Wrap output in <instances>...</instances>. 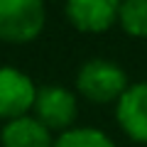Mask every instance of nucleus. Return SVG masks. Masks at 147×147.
I'll return each mask as SVG.
<instances>
[{"label": "nucleus", "mask_w": 147, "mask_h": 147, "mask_svg": "<svg viewBox=\"0 0 147 147\" xmlns=\"http://www.w3.org/2000/svg\"><path fill=\"white\" fill-rule=\"evenodd\" d=\"M32 115L47 125L54 135L71 130L79 118V96L76 91L61 84H44L37 88Z\"/></svg>", "instance_id": "7ed1b4c3"}, {"label": "nucleus", "mask_w": 147, "mask_h": 147, "mask_svg": "<svg viewBox=\"0 0 147 147\" xmlns=\"http://www.w3.org/2000/svg\"><path fill=\"white\" fill-rule=\"evenodd\" d=\"M76 96L93 105H115L130 86L125 69L113 59L93 57L81 64L76 74Z\"/></svg>", "instance_id": "f257e3e1"}, {"label": "nucleus", "mask_w": 147, "mask_h": 147, "mask_svg": "<svg viewBox=\"0 0 147 147\" xmlns=\"http://www.w3.org/2000/svg\"><path fill=\"white\" fill-rule=\"evenodd\" d=\"M37 98V84L22 69L0 64V120H15L30 115Z\"/></svg>", "instance_id": "20e7f679"}, {"label": "nucleus", "mask_w": 147, "mask_h": 147, "mask_svg": "<svg viewBox=\"0 0 147 147\" xmlns=\"http://www.w3.org/2000/svg\"><path fill=\"white\" fill-rule=\"evenodd\" d=\"M47 27L44 0H0V42L30 44Z\"/></svg>", "instance_id": "f03ea898"}, {"label": "nucleus", "mask_w": 147, "mask_h": 147, "mask_svg": "<svg viewBox=\"0 0 147 147\" xmlns=\"http://www.w3.org/2000/svg\"><path fill=\"white\" fill-rule=\"evenodd\" d=\"M54 147H118L108 132L91 125H74L71 130L57 135Z\"/></svg>", "instance_id": "6e6552de"}, {"label": "nucleus", "mask_w": 147, "mask_h": 147, "mask_svg": "<svg viewBox=\"0 0 147 147\" xmlns=\"http://www.w3.org/2000/svg\"><path fill=\"white\" fill-rule=\"evenodd\" d=\"M115 120L127 140L147 147V81L127 86L123 98L115 103Z\"/></svg>", "instance_id": "423d86ee"}, {"label": "nucleus", "mask_w": 147, "mask_h": 147, "mask_svg": "<svg viewBox=\"0 0 147 147\" xmlns=\"http://www.w3.org/2000/svg\"><path fill=\"white\" fill-rule=\"evenodd\" d=\"M54 140L57 135L47 125H42L32 113L3 123V130H0L3 147H54Z\"/></svg>", "instance_id": "0eeeda50"}, {"label": "nucleus", "mask_w": 147, "mask_h": 147, "mask_svg": "<svg viewBox=\"0 0 147 147\" xmlns=\"http://www.w3.org/2000/svg\"><path fill=\"white\" fill-rule=\"evenodd\" d=\"M123 0H66L64 15L69 25L84 34H105L118 25Z\"/></svg>", "instance_id": "39448f33"}, {"label": "nucleus", "mask_w": 147, "mask_h": 147, "mask_svg": "<svg viewBox=\"0 0 147 147\" xmlns=\"http://www.w3.org/2000/svg\"><path fill=\"white\" fill-rule=\"evenodd\" d=\"M118 27L132 39H147V0H123Z\"/></svg>", "instance_id": "1a4fd4ad"}]
</instances>
